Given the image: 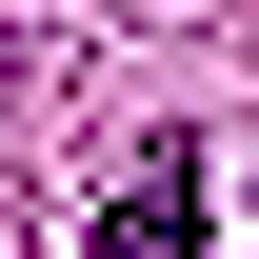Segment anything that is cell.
I'll return each mask as SVG.
<instances>
[{"label": "cell", "instance_id": "obj_1", "mask_svg": "<svg viewBox=\"0 0 259 259\" xmlns=\"http://www.w3.org/2000/svg\"><path fill=\"white\" fill-rule=\"evenodd\" d=\"M199 220H220V160H199L180 120H140L120 160H100V220H80V259H199Z\"/></svg>", "mask_w": 259, "mask_h": 259}]
</instances>
